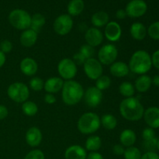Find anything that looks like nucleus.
<instances>
[{"label":"nucleus","instance_id":"nucleus-1","mask_svg":"<svg viewBox=\"0 0 159 159\" xmlns=\"http://www.w3.org/2000/svg\"><path fill=\"white\" fill-rule=\"evenodd\" d=\"M120 113L125 120L138 121L143 118L144 109L139 99L136 97L126 98L120 104Z\"/></svg>","mask_w":159,"mask_h":159},{"label":"nucleus","instance_id":"nucleus-2","mask_svg":"<svg viewBox=\"0 0 159 159\" xmlns=\"http://www.w3.org/2000/svg\"><path fill=\"white\" fill-rule=\"evenodd\" d=\"M128 67L130 71L134 74L145 75L152 67V56L144 50L135 51L130 57Z\"/></svg>","mask_w":159,"mask_h":159},{"label":"nucleus","instance_id":"nucleus-3","mask_svg":"<svg viewBox=\"0 0 159 159\" xmlns=\"http://www.w3.org/2000/svg\"><path fill=\"white\" fill-rule=\"evenodd\" d=\"M84 89L75 80L65 81L61 89L62 100L67 106H75L84 97Z\"/></svg>","mask_w":159,"mask_h":159},{"label":"nucleus","instance_id":"nucleus-4","mask_svg":"<svg viewBox=\"0 0 159 159\" xmlns=\"http://www.w3.org/2000/svg\"><path fill=\"white\" fill-rule=\"evenodd\" d=\"M100 126L101 121L99 115L93 112L83 113L77 123L78 130L82 134H92L97 131Z\"/></svg>","mask_w":159,"mask_h":159},{"label":"nucleus","instance_id":"nucleus-5","mask_svg":"<svg viewBox=\"0 0 159 159\" xmlns=\"http://www.w3.org/2000/svg\"><path fill=\"white\" fill-rule=\"evenodd\" d=\"M9 22L14 28L23 31L30 27L31 16L26 10L16 9L9 13Z\"/></svg>","mask_w":159,"mask_h":159},{"label":"nucleus","instance_id":"nucleus-6","mask_svg":"<svg viewBox=\"0 0 159 159\" xmlns=\"http://www.w3.org/2000/svg\"><path fill=\"white\" fill-rule=\"evenodd\" d=\"M7 95L11 100L23 103L30 97L29 87L23 82H14L8 87Z\"/></svg>","mask_w":159,"mask_h":159},{"label":"nucleus","instance_id":"nucleus-7","mask_svg":"<svg viewBox=\"0 0 159 159\" xmlns=\"http://www.w3.org/2000/svg\"><path fill=\"white\" fill-rule=\"evenodd\" d=\"M57 71L62 79L72 80L77 74V65L71 58H64L57 65Z\"/></svg>","mask_w":159,"mask_h":159},{"label":"nucleus","instance_id":"nucleus-8","mask_svg":"<svg viewBox=\"0 0 159 159\" xmlns=\"http://www.w3.org/2000/svg\"><path fill=\"white\" fill-rule=\"evenodd\" d=\"M118 50L114 44L107 43L103 45L98 52V60L102 65H110L116 61Z\"/></svg>","mask_w":159,"mask_h":159},{"label":"nucleus","instance_id":"nucleus-9","mask_svg":"<svg viewBox=\"0 0 159 159\" xmlns=\"http://www.w3.org/2000/svg\"><path fill=\"white\" fill-rule=\"evenodd\" d=\"M54 32L60 36L67 35L73 28V20L68 14H62L55 19L53 24Z\"/></svg>","mask_w":159,"mask_h":159},{"label":"nucleus","instance_id":"nucleus-10","mask_svg":"<svg viewBox=\"0 0 159 159\" xmlns=\"http://www.w3.org/2000/svg\"><path fill=\"white\" fill-rule=\"evenodd\" d=\"M84 72L91 80H97L103 73L102 65L94 57L86 59L83 65Z\"/></svg>","mask_w":159,"mask_h":159},{"label":"nucleus","instance_id":"nucleus-11","mask_svg":"<svg viewBox=\"0 0 159 159\" xmlns=\"http://www.w3.org/2000/svg\"><path fill=\"white\" fill-rule=\"evenodd\" d=\"M148 5L144 0H131L126 6V13L130 18H139L146 13Z\"/></svg>","mask_w":159,"mask_h":159},{"label":"nucleus","instance_id":"nucleus-12","mask_svg":"<svg viewBox=\"0 0 159 159\" xmlns=\"http://www.w3.org/2000/svg\"><path fill=\"white\" fill-rule=\"evenodd\" d=\"M84 99L87 105L92 108L97 107L102 102V93L96 86H91L87 89L84 93Z\"/></svg>","mask_w":159,"mask_h":159},{"label":"nucleus","instance_id":"nucleus-13","mask_svg":"<svg viewBox=\"0 0 159 159\" xmlns=\"http://www.w3.org/2000/svg\"><path fill=\"white\" fill-rule=\"evenodd\" d=\"M104 35L110 42H116L122 36V29L120 25L115 21H110L106 25Z\"/></svg>","mask_w":159,"mask_h":159},{"label":"nucleus","instance_id":"nucleus-14","mask_svg":"<svg viewBox=\"0 0 159 159\" xmlns=\"http://www.w3.org/2000/svg\"><path fill=\"white\" fill-rule=\"evenodd\" d=\"M85 40L87 44L90 46L97 47L103 41V34L100 30L96 27H90L85 31Z\"/></svg>","mask_w":159,"mask_h":159},{"label":"nucleus","instance_id":"nucleus-15","mask_svg":"<svg viewBox=\"0 0 159 159\" xmlns=\"http://www.w3.org/2000/svg\"><path fill=\"white\" fill-rule=\"evenodd\" d=\"M144 121L149 127L152 129L159 128V108L152 107L144 110L143 115Z\"/></svg>","mask_w":159,"mask_h":159},{"label":"nucleus","instance_id":"nucleus-16","mask_svg":"<svg viewBox=\"0 0 159 159\" xmlns=\"http://www.w3.org/2000/svg\"><path fill=\"white\" fill-rule=\"evenodd\" d=\"M26 142L29 146L32 148H36L39 146L43 139L42 132L38 127H32L28 129L26 133Z\"/></svg>","mask_w":159,"mask_h":159},{"label":"nucleus","instance_id":"nucleus-17","mask_svg":"<svg viewBox=\"0 0 159 159\" xmlns=\"http://www.w3.org/2000/svg\"><path fill=\"white\" fill-rule=\"evenodd\" d=\"M20 71L26 76H34L38 70L37 61L32 57H25L20 61Z\"/></svg>","mask_w":159,"mask_h":159},{"label":"nucleus","instance_id":"nucleus-18","mask_svg":"<svg viewBox=\"0 0 159 159\" xmlns=\"http://www.w3.org/2000/svg\"><path fill=\"white\" fill-rule=\"evenodd\" d=\"M65 82L63 79L60 77H51L47 79L44 82V89L47 93H51V94H55L59 93L63 88V85Z\"/></svg>","mask_w":159,"mask_h":159},{"label":"nucleus","instance_id":"nucleus-19","mask_svg":"<svg viewBox=\"0 0 159 159\" xmlns=\"http://www.w3.org/2000/svg\"><path fill=\"white\" fill-rule=\"evenodd\" d=\"M86 157L85 148L77 144L68 147L65 152V159H86Z\"/></svg>","mask_w":159,"mask_h":159},{"label":"nucleus","instance_id":"nucleus-20","mask_svg":"<svg viewBox=\"0 0 159 159\" xmlns=\"http://www.w3.org/2000/svg\"><path fill=\"white\" fill-rule=\"evenodd\" d=\"M37 33L30 28L23 30L20 37V41L22 46L25 48H31L34 46L37 40Z\"/></svg>","mask_w":159,"mask_h":159},{"label":"nucleus","instance_id":"nucleus-21","mask_svg":"<svg viewBox=\"0 0 159 159\" xmlns=\"http://www.w3.org/2000/svg\"><path fill=\"white\" fill-rule=\"evenodd\" d=\"M110 71L112 75L117 78H124L128 75L129 67L127 64L124 61H115L110 65Z\"/></svg>","mask_w":159,"mask_h":159},{"label":"nucleus","instance_id":"nucleus-22","mask_svg":"<svg viewBox=\"0 0 159 159\" xmlns=\"http://www.w3.org/2000/svg\"><path fill=\"white\" fill-rule=\"evenodd\" d=\"M130 33L132 38L136 40H142L147 36V28L143 23L136 22L131 25L130 28Z\"/></svg>","mask_w":159,"mask_h":159},{"label":"nucleus","instance_id":"nucleus-23","mask_svg":"<svg viewBox=\"0 0 159 159\" xmlns=\"http://www.w3.org/2000/svg\"><path fill=\"white\" fill-rule=\"evenodd\" d=\"M137 140V135L133 130L125 129L120 135V141L124 147L129 148L134 146Z\"/></svg>","mask_w":159,"mask_h":159},{"label":"nucleus","instance_id":"nucleus-24","mask_svg":"<svg viewBox=\"0 0 159 159\" xmlns=\"http://www.w3.org/2000/svg\"><path fill=\"white\" fill-rule=\"evenodd\" d=\"M152 85V78L147 75H141L135 80L134 88L139 93H146Z\"/></svg>","mask_w":159,"mask_h":159},{"label":"nucleus","instance_id":"nucleus-25","mask_svg":"<svg viewBox=\"0 0 159 159\" xmlns=\"http://www.w3.org/2000/svg\"><path fill=\"white\" fill-rule=\"evenodd\" d=\"M91 22L94 27L99 28L106 26L109 23V15L104 11H99L92 16Z\"/></svg>","mask_w":159,"mask_h":159},{"label":"nucleus","instance_id":"nucleus-26","mask_svg":"<svg viewBox=\"0 0 159 159\" xmlns=\"http://www.w3.org/2000/svg\"><path fill=\"white\" fill-rule=\"evenodd\" d=\"M85 8L83 0H71L68 5V15L71 16H77L81 14Z\"/></svg>","mask_w":159,"mask_h":159},{"label":"nucleus","instance_id":"nucleus-27","mask_svg":"<svg viewBox=\"0 0 159 159\" xmlns=\"http://www.w3.org/2000/svg\"><path fill=\"white\" fill-rule=\"evenodd\" d=\"M102 146V140L97 135H92L86 139L85 147V150L90 152H98Z\"/></svg>","mask_w":159,"mask_h":159},{"label":"nucleus","instance_id":"nucleus-28","mask_svg":"<svg viewBox=\"0 0 159 159\" xmlns=\"http://www.w3.org/2000/svg\"><path fill=\"white\" fill-rule=\"evenodd\" d=\"M45 23H46L45 17L40 13H36L31 16V23L30 28L38 34L44 26Z\"/></svg>","mask_w":159,"mask_h":159},{"label":"nucleus","instance_id":"nucleus-29","mask_svg":"<svg viewBox=\"0 0 159 159\" xmlns=\"http://www.w3.org/2000/svg\"><path fill=\"white\" fill-rule=\"evenodd\" d=\"M101 125L108 130H114L117 125V120L113 115L105 114L100 119Z\"/></svg>","mask_w":159,"mask_h":159},{"label":"nucleus","instance_id":"nucleus-30","mask_svg":"<svg viewBox=\"0 0 159 159\" xmlns=\"http://www.w3.org/2000/svg\"><path fill=\"white\" fill-rule=\"evenodd\" d=\"M22 111L26 116H34L38 112V107L37 104L33 101H28L22 103Z\"/></svg>","mask_w":159,"mask_h":159},{"label":"nucleus","instance_id":"nucleus-31","mask_svg":"<svg viewBox=\"0 0 159 159\" xmlns=\"http://www.w3.org/2000/svg\"><path fill=\"white\" fill-rule=\"evenodd\" d=\"M119 92L125 98L133 97L135 93L134 85L129 82H124L120 85Z\"/></svg>","mask_w":159,"mask_h":159},{"label":"nucleus","instance_id":"nucleus-32","mask_svg":"<svg viewBox=\"0 0 159 159\" xmlns=\"http://www.w3.org/2000/svg\"><path fill=\"white\" fill-rule=\"evenodd\" d=\"M141 155L140 149L134 146L127 148L124 153V159H141Z\"/></svg>","mask_w":159,"mask_h":159},{"label":"nucleus","instance_id":"nucleus-33","mask_svg":"<svg viewBox=\"0 0 159 159\" xmlns=\"http://www.w3.org/2000/svg\"><path fill=\"white\" fill-rule=\"evenodd\" d=\"M110 85H111V79L108 75H102L97 80H96V87L100 91L109 89Z\"/></svg>","mask_w":159,"mask_h":159},{"label":"nucleus","instance_id":"nucleus-34","mask_svg":"<svg viewBox=\"0 0 159 159\" xmlns=\"http://www.w3.org/2000/svg\"><path fill=\"white\" fill-rule=\"evenodd\" d=\"M30 88L35 92L41 91L44 86V82L40 78L33 77L29 82Z\"/></svg>","mask_w":159,"mask_h":159},{"label":"nucleus","instance_id":"nucleus-35","mask_svg":"<svg viewBox=\"0 0 159 159\" xmlns=\"http://www.w3.org/2000/svg\"><path fill=\"white\" fill-rule=\"evenodd\" d=\"M148 34L152 39L159 40V21L152 23L147 30Z\"/></svg>","mask_w":159,"mask_h":159},{"label":"nucleus","instance_id":"nucleus-36","mask_svg":"<svg viewBox=\"0 0 159 159\" xmlns=\"http://www.w3.org/2000/svg\"><path fill=\"white\" fill-rule=\"evenodd\" d=\"M79 52H80L85 57V59H89L93 57L95 54V49L93 47L86 43V44H84L81 47Z\"/></svg>","mask_w":159,"mask_h":159},{"label":"nucleus","instance_id":"nucleus-37","mask_svg":"<svg viewBox=\"0 0 159 159\" xmlns=\"http://www.w3.org/2000/svg\"><path fill=\"white\" fill-rule=\"evenodd\" d=\"M157 141L158 139L156 138H152L151 140H147V141H143L142 148L144 150L147 152H155L157 149Z\"/></svg>","mask_w":159,"mask_h":159},{"label":"nucleus","instance_id":"nucleus-38","mask_svg":"<svg viewBox=\"0 0 159 159\" xmlns=\"http://www.w3.org/2000/svg\"><path fill=\"white\" fill-rule=\"evenodd\" d=\"M24 159H45L44 154L39 149H34L26 154Z\"/></svg>","mask_w":159,"mask_h":159},{"label":"nucleus","instance_id":"nucleus-39","mask_svg":"<svg viewBox=\"0 0 159 159\" xmlns=\"http://www.w3.org/2000/svg\"><path fill=\"white\" fill-rule=\"evenodd\" d=\"M12 49V43L10 40H4L0 43V51L4 54L9 53Z\"/></svg>","mask_w":159,"mask_h":159},{"label":"nucleus","instance_id":"nucleus-40","mask_svg":"<svg viewBox=\"0 0 159 159\" xmlns=\"http://www.w3.org/2000/svg\"><path fill=\"white\" fill-rule=\"evenodd\" d=\"M142 138L144 141H147V140H151L152 138H155V130L151 127H147L144 129L142 131Z\"/></svg>","mask_w":159,"mask_h":159},{"label":"nucleus","instance_id":"nucleus-41","mask_svg":"<svg viewBox=\"0 0 159 159\" xmlns=\"http://www.w3.org/2000/svg\"><path fill=\"white\" fill-rule=\"evenodd\" d=\"M72 60L74 61V62L76 65H84L86 59H85V57L80 52H78L75 54Z\"/></svg>","mask_w":159,"mask_h":159},{"label":"nucleus","instance_id":"nucleus-42","mask_svg":"<svg viewBox=\"0 0 159 159\" xmlns=\"http://www.w3.org/2000/svg\"><path fill=\"white\" fill-rule=\"evenodd\" d=\"M152 66L159 70V50L155 51L152 55Z\"/></svg>","mask_w":159,"mask_h":159},{"label":"nucleus","instance_id":"nucleus-43","mask_svg":"<svg viewBox=\"0 0 159 159\" xmlns=\"http://www.w3.org/2000/svg\"><path fill=\"white\" fill-rule=\"evenodd\" d=\"M124 147L122 144H115L113 147V152L114 155H117V156H121V155H124Z\"/></svg>","mask_w":159,"mask_h":159},{"label":"nucleus","instance_id":"nucleus-44","mask_svg":"<svg viewBox=\"0 0 159 159\" xmlns=\"http://www.w3.org/2000/svg\"><path fill=\"white\" fill-rule=\"evenodd\" d=\"M141 159H159V155L155 152H147L141 155Z\"/></svg>","mask_w":159,"mask_h":159},{"label":"nucleus","instance_id":"nucleus-45","mask_svg":"<svg viewBox=\"0 0 159 159\" xmlns=\"http://www.w3.org/2000/svg\"><path fill=\"white\" fill-rule=\"evenodd\" d=\"M56 97L54 96V94H51V93H47L44 96V102L47 104H54V102H56Z\"/></svg>","mask_w":159,"mask_h":159},{"label":"nucleus","instance_id":"nucleus-46","mask_svg":"<svg viewBox=\"0 0 159 159\" xmlns=\"http://www.w3.org/2000/svg\"><path fill=\"white\" fill-rule=\"evenodd\" d=\"M8 114H9L8 109L5 106L0 105V120L6 119Z\"/></svg>","mask_w":159,"mask_h":159},{"label":"nucleus","instance_id":"nucleus-47","mask_svg":"<svg viewBox=\"0 0 159 159\" xmlns=\"http://www.w3.org/2000/svg\"><path fill=\"white\" fill-rule=\"evenodd\" d=\"M86 159H104V158L103 156L98 152H90L89 155H87Z\"/></svg>","mask_w":159,"mask_h":159},{"label":"nucleus","instance_id":"nucleus-48","mask_svg":"<svg viewBox=\"0 0 159 159\" xmlns=\"http://www.w3.org/2000/svg\"><path fill=\"white\" fill-rule=\"evenodd\" d=\"M116 16L119 20H124V19H125L127 16L125 9H118L116 12Z\"/></svg>","mask_w":159,"mask_h":159},{"label":"nucleus","instance_id":"nucleus-49","mask_svg":"<svg viewBox=\"0 0 159 159\" xmlns=\"http://www.w3.org/2000/svg\"><path fill=\"white\" fill-rule=\"evenodd\" d=\"M6 55H5L4 53L2 52V51H0V68H2V67L5 65V63H6Z\"/></svg>","mask_w":159,"mask_h":159},{"label":"nucleus","instance_id":"nucleus-50","mask_svg":"<svg viewBox=\"0 0 159 159\" xmlns=\"http://www.w3.org/2000/svg\"><path fill=\"white\" fill-rule=\"evenodd\" d=\"M152 84H153L155 86L159 87V75L154 76L153 79H152Z\"/></svg>","mask_w":159,"mask_h":159},{"label":"nucleus","instance_id":"nucleus-51","mask_svg":"<svg viewBox=\"0 0 159 159\" xmlns=\"http://www.w3.org/2000/svg\"><path fill=\"white\" fill-rule=\"evenodd\" d=\"M157 149L159 151V139H158V141H157Z\"/></svg>","mask_w":159,"mask_h":159}]
</instances>
